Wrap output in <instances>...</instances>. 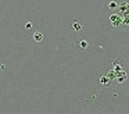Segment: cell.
I'll use <instances>...</instances> for the list:
<instances>
[{
  "label": "cell",
  "mask_w": 129,
  "mask_h": 114,
  "mask_svg": "<svg viewBox=\"0 0 129 114\" xmlns=\"http://www.w3.org/2000/svg\"><path fill=\"white\" fill-rule=\"evenodd\" d=\"M85 25V21L83 18H81V17H76V18H74L72 21L70 22V31H72V32H81L82 28H83Z\"/></svg>",
  "instance_id": "6da1fadb"
},
{
  "label": "cell",
  "mask_w": 129,
  "mask_h": 114,
  "mask_svg": "<svg viewBox=\"0 0 129 114\" xmlns=\"http://www.w3.org/2000/svg\"><path fill=\"white\" fill-rule=\"evenodd\" d=\"M45 38H46V32H45L43 28H39V29L34 31L32 35H31V39L35 42V43H40V42H43Z\"/></svg>",
  "instance_id": "7a4b0ae2"
},
{
  "label": "cell",
  "mask_w": 129,
  "mask_h": 114,
  "mask_svg": "<svg viewBox=\"0 0 129 114\" xmlns=\"http://www.w3.org/2000/svg\"><path fill=\"white\" fill-rule=\"evenodd\" d=\"M87 47H89V42L86 39H79V40L74 42V49L76 52H85Z\"/></svg>",
  "instance_id": "3957f363"
},
{
  "label": "cell",
  "mask_w": 129,
  "mask_h": 114,
  "mask_svg": "<svg viewBox=\"0 0 129 114\" xmlns=\"http://www.w3.org/2000/svg\"><path fill=\"white\" fill-rule=\"evenodd\" d=\"M110 22L112 24V27L118 28L122 25V17L119 15V14H111L110 15Z\"/></svg>",
  "instance_id": "277c9868"
},
{
  "label": "cell",
  "mask_w": 129,
  "mask_h": 114,
  "mask_svg": "<svg viewBox=\"0 0 129 114\" xmlns=\"http://www.w3.org/2000/svg\"><path fill=\"white\" fill-rule=\"evenodd\" d=\"M117 11H118L117 14H119V15H123V14L129 13V3H126V2L119 3L118 7H117Z\"/></svg>",
  "instance_id": "5b68a950"
},
{
  "label": "cell",
  "mask_w": 129,
  "mask_h": 114,
  "mask_svg": "<svg viewBox=\"0 0 129 114\" xmlns=\"http://www.w3.org/2000/svg\"><path fill=\"white\" fill-rule=\"evenodd\" d=\"M100 83L101 85H111V81H110V78L107 77V75H103V77H100Z\"/></svg>",
  "instance_id": "8992f818"
},
{
  "label": "cell",
  "mask_w": 129,
  "mask_h": 114,
  "mask_svg": "<svg viewBox=\"0 0 129 114\" xmlns=\"http://www.w3.org/2000/svg\"><path fill=\"white\" fill-rule=\"evenodd\" d=\"M117 7H118L117 2H110L108 4H107V8H108V10H117Z\"/></svg>",
  "instance_id": "52a82bcc"
},
{
  "label": "cell",
  "mask_w": 129,
  "mask_h": 114,
  "mask_svg": "<svg viewBox=\"0 0 129 114\" xmlns=\"http://www.w3.org/2000/svg\"><path fill=\"white\" fill-rule=\"evenodd\" d=\"M122 25L129 27V15H122Z\"/></svg>",
  "instance_id": "ba28073f"
},
{
  "label": "cell",
  "mask_w": 129,
  "mask_h": 114,
  "mask_svg": "<svg viewBox=\"0 0 129 114\" xmlns=\"http://www.w3.org/2000/svg\"><path fill=\"white\" fill-rule=\"evenodd\" d=\"M25 29H32V22H31V21L25 24Z\"/></svg>",
  "instance_id": "9c48e42d"
},
{
  "label": "cell",
  "mask_w": 129,
  "mask_h": 114,
  "mask_svg": "<svg viewBox=\"0 0 129 114\" xmlns=\"http://www.w3.org/2000/svg\"><path fill=\"white\" fill-rule=\"evenodd\" d=\"M0 70H2V72H6L7 71V67L4 65V64H2V65H0Z\"/></svg>",
  "instance_id": "30bf717a"
}]
</instances>
